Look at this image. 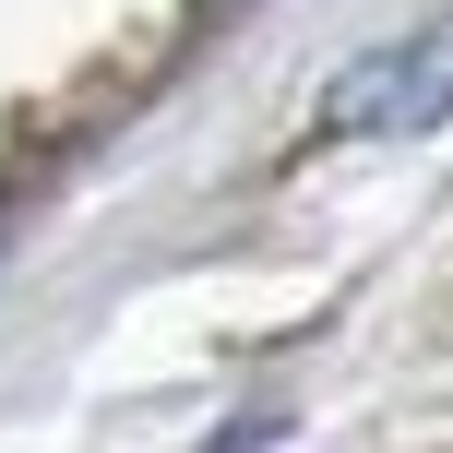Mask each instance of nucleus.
I'll list each match as a JSON object with an SVG mask.
<instances>
[{
    "label": "nucleus",
    "mask_w": 453,
    "mask_h": 453,
    "mask_svg": "<svg viewBox=\"0 0 453 453\" xmlns=\"http://www.w3.org/2000/svg\"><path fill=\"white\" fill-rule=\"evenodd\" d=\"M430 119H453V12L418 24V36L370 48V60L334 72V96H322V132L358 143V132H430Z\"/></svg>",
    "instance_id": "1"
}]
</instances>
